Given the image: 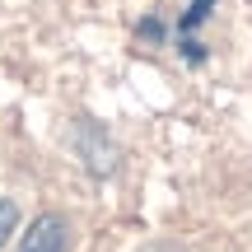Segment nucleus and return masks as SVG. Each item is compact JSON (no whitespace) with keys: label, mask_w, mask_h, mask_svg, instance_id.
Instances as JSON below:
<instances>
[{"label":"nucleus","mask_w":252,"mask_h":252,"mask_svg":"<svg viewBox=\"0 0 252 252\" xmlns=\"http://www.w3.org/2000/svg\"><path fill=\"white\" fill-rule=\"evenodd\" d=\"M210 5H215V0H191V9L182 14V24H178V52L187 56V61H206V47H201L191 33H196V24L210 19Z\"/></svg>","instance_id":"7ed1b4c3"},{"label":"nucleus","mask_w":252,"mask_h":252,"mask_svg":"<svg viewBox=\"0 0 252 252\" xmlns=\"http://www.w3.org/2000/svg\"><path fill=\"white\" fill-rule=\"evenodd\" d=\"M75 150H80L84 168H89L94 178H108V173L117 168V145L108 140V131H103L98 122H80L75 126Z\"/></svg>","instance_id":"f257e3e1"},{"label":"nucleus","mask_w":252,"mask_h":252,"mask_svg":"<svg viewBox=\"0 0 252 252\" xmlns=\"http://www.w3.org/2000/svg\"><path fill=\"white\" fill-rule=\"evenodd\" d=\"M19 252H70V220L56 215V210H47V215H37L33 224H28L24 243Z\"/></svg>","instance_id":"f03ea898"},{"label":"nucleus","mask_w":252,"mask_h":252,"mask_svg":"<svg viewBox=\"0 0 252 252\" xmlns=\"http://www.w3.org/2000/svg\"><path fill=\"white\" fill-rule=\"evenodd\" d=\"M14 229H19V206H14V201H0V248L9 243Z\"/></svg>","instance_id":"20e7f679"}]
</instances>
